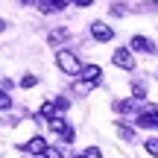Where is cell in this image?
Wrapping results in <instances>:
<instances>
[{"label":"cell","instance_id":"e0dca14e","mask_svg":"<svg viewBox=\"0 0 158 158\" xmlns=\"http://www.w3.org/2000/svg\"><path fill=\"white\" fill-rule=\"evenodd\" d=\"M138 12H158V0H149V3H141Z\"/></svg>","mask_w":158,"mask_h":158},{"label":"cell","instance_id":"4316f807","mask_svg":"<svg viewBox=\"0 0 158 158\" xmlns=\"http://www.w3.org/2000/svg\"><path fill=\"white\" fill-rule=\"evenodd\" d=\"M76 158H85V155H76Z\"/></svg>","mask_w":158,"mask_h":158},{"label":"cell","instance_id":"5b68a950","mask_svg":"<svg viewBox=\"0 0 158 158\" xmlns=\"http://www.w3.org/2000/svg\"><path fill=\"white\" fill-rule=\"evenodd\" d=\"M138 126H141V129H158V108L155 106H147L143 114L138 117Z\"/></svg>","mask_w":158,"mask_h":158},{"label":"cell","instance_id":"44dd1931","mask_svg":"<svg viewBox=\"0 0 158 158\" xmlns=\"http://www.w3.org/2000/svg\"><path fill=\"white\" fill-rule=\"evenodd\" d=\"M59 138L70 143V141H73V138H76V135H73V126H68V129H64V132H62V135H59Z\"/></svg>","mask_w":158,"mask_h":158},{"label":"cell","instance_id":"52a82bcc","mask_svg":"<svg viewBox=\"0 0 158 158\" xmlns=\"http://www.w3.org/2000/svg\"><path fill=\"white\" fill-rule=\"evenodd\" d=\"M68 3H73V0H38V12L41 15H50V12H59V9H64Z\"/></svg>","mask_w":158,"mask_h":158},{"label":"cell","instance_id":"5bb4252c","mask_svg":"<svg viewBox=\"0 0 158 158\" xmlns=\"http://www.w3.org/2000/svg\"><path fill=\"white\" fill-rule=\"evenodd\" d=\"M114 132H117V135L123 138V141H132V138H135V132H132L126 123H117V126H114Z\"/></svg>","mask_w":158,"mask_h":158},{"label":"cell","instance_id":"ac0fdd59","mask_svg":"<svg viewBox=\"0 0 158 158\" xmlns=\"http://www.w3.org/2000/svg\"><path fill=\"white\" fill-rule=\"evenodd\" d=\"M6 108H12V100L6 91H0V111H6Z\"/></svg>","mask_w":158,"mask_h":158},{"label":"cell","instance_id":"30bf717a","mask_svg":"<svg viewBox=\"0 0 158 158\" xmlns=\"http://www.w3.org/2000/svg\"><path fill=\"white\" fill-rule=\"evenodd\" d=\"M114 111H120V114H138V102L135 100H117V102H114Z\"/></svg>","mask_w":158,"mask_h":158},{"label":"cell","instance_id":"7a4b0ae2","mask_svg":"<svg viewBox=\"0 0 158 158\" xmlns=\"http://www.w3.org/2000/svg\"><path fill=\"white\" fill-rule=\"evenodd\" d=\"M47 141H44V135H32L27 143H21V152H29V155H44L47 152Z\"/></svg>","mask_w":158,"mask_h":158},{"label":"cell","instance_id":"3957f363","mask_svg":"<svg viewBox=\"0 0 158 158\" xmlns=\"http://www.w3.org/2000/svg\"><path fill=\"white\" fill-rule=\"evenodd\" d=\"M91 38H94V41H111L114 38V29L108 27L106 21H94V23H91Z\"/></svg>","mask_w":158,"mask_h":158},{"label":"cell","instance_id":"8992f818","mask_svg":"<svg viewBox=\"0 0 158 158\" xmlns=\"http://www.w3.org/2000/svg\"><path fill=\"white\" fill-rule=\"evenodd\" d=\"M68 38H70L68 27H56V29H50V32H47V44H50V47H62Z\"/></svg>","mask_w":158,"mask_h":158},{"label":"cell","instance_id":"ffe728a7","mask_svg":"<svg viewBox=\"0 0 158 158\" xmlns=\"http://www.w3.org/2000/svg\"><path fill=\"white\" fill-rule=\"evenodd\" d=\"M82 155H85V158H102V152H100L97 147H88V149H85Z\"/></svg>","mask_w":158,"mask_h":158},{"label":"cell","instance_id":"9a60e30c","mask_svg":"<svg viewBox=\"0 0 158 158\" xmlns=\"http://www.w3.org/2000/svg\"><path fill=\"white\" fill-rule=\"evenodd\" d=\"M108 12H111L114 18H123V15H129V6H126V3H111Z\"/></svg>","mask_w":158,"mask_h":158},{"label":"cell","instance_id":"8fae6325","mask_svg":"<svg viewBox=\"0 0 158 158\" xmlns=\"http://www.w3.org/2000/svg\"><path fill=\"white\" fill-rule=\"evenodd\" d=\"M59 114V108H56V102H41V117H47V120H53Z\"/></svg>","mask_w":158,"mask_h":158},{"label":"cell","instance_id":"7402d4cb","mask_svg":"<svg viewBox=\"0 0 158 158\" xmlns=\"http://www.w3.org/2000/svg\"><path fill=\"white\" fill-rule=\"evenodd\" d=\"M35 82H38V79H35V76H23V79H21V88H32Z\"/></svg>","mask_w":158,"mask_h":158},{"label":"cell","instance_id":"6da1fadb","mask_svg":"<svg viewBox=\"0 0 158 158\" xmlns=\"http://www.w3.org/2000/svg\"><path fill=\"white\" fill-rule=\"evenodd\" d=\"M56 64H59V70L68 73V76H79V73H82V68H85V64H79V59L70 50H59L56 53Z\"/></svg>","mask_w":158,"mask_h":158},{"label":"cell","instance_id":"d6986e66","mask_svg":"<svg viewBox=\"0 0 158 158\" xmlns=\"http://www.w3.org/2000/svg\"><path fill=\"white\" fill-rule=\"evenodd\" d=\"M56 108H59V111H68V108H70V100H68V97H59V100H56Z\"/></svg>","mask_w":158,"mask_h":158},{"label":"cell","instance_id":"9c48e42d","mask_svg":"<svg viewBox=\"0 0 158 158\" xmlns=\"http://www.w3.org/2000/svg\"><path fill=\"white\" fill-rule=\"evenodd\" d=\"M79 76H82V82H85V85H91V82H100L102 70H100V64H85Z\"/></svg>","mask_w":158,"mask_h":158},{"label":"cell","instance_id":"ba28073f","mask_svg":"<svg viewBox=\"0 0 158 158\" xmlns=\"http://www.w3.org/2000/svg\"><path fill=\"white\" fill-rule=\"evenodd\" d=\"M132 50H138V53H147V56H152V53H155V44L147 38V35H132Z\"/></svg>","mask_w":158,"mask_h":158},{"label":"cell","instance_id":"cb8c5ba5","mask_svg":"<svg viewBox=\"0 0 158 158\" xmlns=\"http://www.w3.org/2000/svg\"><path fill=\"white\" fill-rule=\"evenodd\" d=\"M73 3H76V6H91L94 0H73Z\"/></svg>","mask_w":158,"mask_h":158},{"label":"cell","instance_id":"7c38bea8","mask_svg":"<svg viewBox=\"0 0 158 158\" xmlns=\"http://www.w3.org/2000/svg\"><path fill=\"white\" fill-rule=\"evenodd\" d=\"M132 97H135V100H147V85L143 82H132Z\"/></svg>","mask_w":158,"mask_h":158},{"label":"cell","instance_id":"83f0119b","mask_svg":"<svg viewBox=\"0 0 158 158\" xmlns=\"http://www.w3.org/2000/svg\"><path fill=\"white\" fill-rule=\"evenodd\" d=\"M155 76H158V70H155Z\"/></svg>","mask_w":158,"mask_h":158},{"label":"cell","instance_id":"d4e9b609","mask_svg":"<svg viewBox=\"0 0 158 158\" xmlns=\"http://www.w3.org/2000/svg\"><path fill=\"white\" fill-rule=\"evenodd\" d=\"M21 3H38V0H21Z\"/></svg>","mask_w":158,"mask_h":158},{"label":"cell","instance_id":"603a6c76","mask_svg":"<svg viewBox=\"0 0 158 158\" xmlns=\"http://www.w3.org/2000/svg\"><path fill=\"white\" fill-rule=\"evenodd\" d=\"M44 158H62V152H59L56 147H50V149H47V152H44Z\"/></svg>","mask_w":158,"mask_h":158},{"label":"cell","instance_id":"2e32d148","mask_svg":"<svg viewBox=\"0 0 158 158\" xmlns=\"http://www.w3.org/2000/svg\"><path fill=\"white\" fill-rule=\"evenodd\" d=\"M143 147H147V152H149V155H155V158H158V138H149Z\"/></svg>","mask_w":158,"mask_h":158},{"label":"cell","instance_id":"484cf974","mask_svg":"<svg viewBox=\"0 0 158 158\" xmlns=\"http://www.w3.org/2000/svg\"><path fill=\"white\" fill-rule=\"evenodd\" d=\"M3 29H6V23H3V21H0V32H3Z\"/></svg>","mask_w":158,"mask_h":158},{"label":"cell","instance_id":"277c9868","mask_svg":"<svg viewBox=\"0 0 158 158\" xmlns=\"http://www.w3.org/2000/svg\"><path fill=\"white\" fill-rule=\"evenodd\" d=\"M111 62L117 64V68H123V70H132V68H135V56H132V50H126V47H117V50H114Z\"/></svg>","mask_w":158,"mask_h":158},{"label":"cell","instance_id":"4fadbf2b","mask_svg":"<svg viewBox=\"0 0 158 158\" xmlns=\"http://www.w3.org/2000/svg\"><path fill=\"white\" fill-rule=\"evenodd\" d=\"M47 126H50V129H53V132H59V135H62V132H64V129H68V126H70V123H64V120H62V117H53V120H47Z\"/></svg>","mask_w":158,"mask_h":158}]
</instances>
